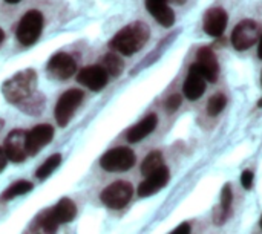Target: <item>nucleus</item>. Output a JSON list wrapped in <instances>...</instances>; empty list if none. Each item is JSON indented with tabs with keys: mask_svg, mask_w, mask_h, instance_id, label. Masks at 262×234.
I'll list each match as a JSON object with an SVG mask.
<instances>
[{
	"mask_svg": "<svg viewBox=\"0 0 262 234\" xmlns=\"http://www.w3.org/2000/svg\"><path fill=\"white\" fill-rule=\"evenodd\" d=\"M150 29L143 21H134L123 29H120L114 38L109 41V46L123 55H132L138 52L149 40Z\"/></svg>",
	"mask_w": 262,
	"mask_h": 234,
	"instance_id": "f257e3e1",
	"label": "nucleus"
},
{
	"mask_svg": "<svg viewBox=\"0 0 262 234\" xmlns=\"http://www.w3.org/2000/svg\"><path fill=\"white\" fill-rule=\"evenodd\" d=\"M37 87V74L32 69H25L8 78L2 84V93L5 100L11 104H20L32 93H35Z\"/></svg>",
	"mask_w": 262,
	"mask_h": 234,
	"instance_id": "f03ea898",
	"label": "nucleus"
},
{
	"mask_svg": "<svg viewBox=\"0 0 262 234\" xmlns=\"http://www.w3.org/2000/svg\"><path fill=\"white\" fill-rule=\"evenodd\" d=\"M43 15L40 11L37 9H31L28 12H25V15L20 18L18 28H17V40L23 44V46H31L34 44L43 31Z\"/></svg>",
	"mask_w": 262,
	"mask_h": 234,
	"instance_id": "7ed1b4c3",
	"label": "nucleus"
},
{
	"mask_svg": "<svg viewBox=\"0 0 262 234\" xmlns=\"http://www.w3.org/2000/svg\"><path fill=\"white\" fill-rule=\"evenodd\" d=\"M135 161H137L135 153L129 147H115L101 156L100 166L106 172L117 173V172L130 170L135 166Z\"/></svg>",
	"mask_w": 262,
	"mask_h": 234,
	"instance_id": "20e7f679",
	"label": "nucleus"
},
{
	"mask_svg": "<svg viewBox=\"0 0 262 234\" xmlns=\"http://www.w3.org/2000/svg\"><path fill=\"white\" fill-rule=\"evenodd\" d=\"M83 97L84 93L80 90V89H69L66 90L57 101L55 104V120H57V124L60 127H64L68 126V123L71 121L74 112L77 110V107L81 104L83 101Z\"/></svg>",
	"mask_w": 262,
	"mask_h": 234,
	"instance_id": "39448f33",
	"label": "nucleus"
},
{
	"mask_svg": "<svg viewBox=\"0 0 262 234\" xmlns=\"http://www.w3.org/2000/svg\"><path fill=\"white\" fill-rule=\"evenodd\" d=\"M132 195H134V189L129 182L117 181L103 190L101 202L112 210H120L124 205H127V202L132 199Z\"/></svg>",
	"mask_w": 262,
	"mask_h": 234,
	"instance_id": "423d86ee",
	"label": "nucleus"
},
{
	"mask_svg": "<svg viewBox=\"0 0 262 234\" xmlns=\"http://www.w3.org/2000/svg\"><path fill=\"white\" fill-rule=\"evenodd\" d=\"M259 37V28L253 20H243L232 32V44L238 51H246L256 43Z\"/></svg>",
	"mask_w": 262,
	"mask_h": 234,
	"instance_id": "0eeeda50",
	"label": "nucleus"
},
{
	"mask_svg": "<svg viewBox=\"0 0 262 234\" xmlns=\"http://www.w3.org/2000/svg\"><path fill=\"white\" fill-rule=\"evenodd\" d=\"M46 69H48V74L52 78H55V80H68L75 74L77 63L69 54L57 52L49 58Z\"/></svg>",
	"mask_w": 262,
	"mask_h": 234,
	"instance_id": "6e6552de",
	"label": "nucleus"
},
{
	"mask_svg": "<svg viewBox=\"0 0 262 234\" xmlns=\"http://www.w3.org/2000/svg\"><path fill=\"white\" fill-rule=\"evenodd\" d=\"M54 138V127L51 124H37L26 133V149L28 156L37 155L45 149Z\"/></svg>",
	"mask_w": 262,
	"mask_h": 234,
	"instance_id": "1a4fd4ad",
	"label": "nucleus"
},
{
	"mask_svg": "<svg viewBox=\"0 0 262 234\" xmlns=\"http://www.w3.org/2000/svg\"><path fill=\"white\" fill-rule=\"evenodd\" d=\"M77 80L80 84L86 86L89 90L100 92L107 84L109 74L106 72V69L103 66H88L78 72Z\"/></svg>",
	"mask_w": 262,
	"mask_h": 234,
	"instance_id": "9d476101",
	"label": "nucleus"
},
{
	"mask_svg": "<svg viewBox=\"0 0 262 234\" xmlns=\"http://www.w3.org/2000/svg\"><path fill=\"white\" fill-rule=\"evenodd\" d=\"M5 153L6 158L12 162H21L28 156L26 149V133L20 129L12 130L5 139Z\"/></svg>",
	"mask_w": 262,
	"mask_h": 234,
	"instance_id": "9b49d317",
	"label": "nucleus"
},
{
	"mask_svg": "<svg viewBox=\"0 0 262 234\" xmlns=\"http://www.w3.org/2000/svg\"><path fill=\"white\" fill-rule=\"evenodd\" d=\"M196 67L200 69L201 75L209 83H215L220 74V64L213 54V51L207 46H203L196 52Z\"/></svg>",
	"mask_w": 262,
	"mask_h": 234,
	"instance_id": "f8f14e48",
	"label": "nucleus"
},
{
	"mask_svg": "<svg viewBox=\"0 0 262 234\" xmlns=\"http://www.w3.org/2000/svg\"><path fill=\"white\" fill-rule=\"evenodd\" d=\"M229 15L223 8H212L204 15V31L210 37H221L226 31Z\"/></svg>",
	"mask_w": 262,
	"mask_h": 234,
	"instance_id": "ddd939ff",
	"label": "nucleus"
},
{
	"mask_svg": "<svg viewBox=\"0 0 262 234\" xmlns=\"http://www.w3.org/2000/svg\"><path fill=\"white\" fill-rule=\"evenodd\" d=\"M167 181H169V169L163 166L157 172H154L149 176H146V179L138 187V195L141 198L152 196L157 192H160L167 184Z\"/></svg>",
	"mask_w": 262,
	"mask_h": 234,
	"instance_id": "4468645a",
	"label": "nucleus"
},
{
	"mask_svg": "<svg viewBox=\"0 0 262 234\" xmlns=\"http://www.w3.org/2000/svg\"><path fill=\"white\" fill-rule=\"evenodd\" d=\"M183 92L192 101L198 100L206 92V78L201 75V72H200V69L196 67L195 63L190 66L189 74H187V77L184 80Z\"/></svg>",
	"mask_w": 262,
	"mask_h": 234,
	"instance_id": "2eb2a0df",
	"label": "nucleus"
},
{
	"mask_svg": "<svg viewBox=\"0 0 262 234\" xmlns=\"http://www.w3.org/2000/svg\"><path fill=\"white\" fill-rule=\"evenodd\" d=\"M167 2L169 0H146V9L164 28H170L175 23V12Z\"/></svg>",
	"mask_w": 262,
	"mask_h": 234,
	"instance_id": "dca6fc26",
	"label": "nucleus"
},
{
	"mask_svg": "<svg viewBox=\"0 0 262 234\" xmlns=\"http://www.w3.org/2000/svg\"><path fill=\"white\" fill-rule=\"evenodd\" d=\"M157 124H158V116L155 113L147 115L138 124H135L132 129H129V132H127V141L134 144V143H138V141L144 139L146 136H149L155 130Z\"/></svg>",
	"mask_w": 262,
	"mask_h": 234,
	"instance_id": "f3484780",
	"label": "nucleus"
},
{
	"mask_svg": "<svg viewBox=\"0 0 262 234\" xmlns=\"http://www.w3.org/2000/svg\"><path fill=\"white\" fill-rule=\"evenodd\" d=\"M52 213L55 215L57 221L60 224H68L72 222L77 216V207L69 198H61L57 205L52 208Z\"/></svg>",
	"mask_w": 262,
	"mask_h": 234,
	"instance_id": "a211bd4d",
	"label": "nucleus"
},
{
	"mask_svg": "<svg viewBox=\"0 0 262 234\" xmlns=\"http://www.w3.org/2000/svg\"><path fill=\"white\" fill-rule=\"evenodd\" d=\"M18 107H20L21 112H25L28 115H32V116H37L45 110V97L41 93H32L29 98L21 101L18 104Z\"/></svg>",
	"mask_w": 262,
	"mask_h": 234,
	"instance_id": "6ab92c4d",
	"label": "nucleus"
},
{
	"mask_svg": "<svg viewBox=\"0 0 262 234\" xmlns=\"http://www.w3.org/2000/svg\"><path fill=\"white\" fill-rule=\"evenodd\" d=\"M32 189H34L32 182H29V181H17V182H14L12 185H9V187L3 192L2 199H3V201H11V199H14V198H17V196H21V195L29 193Z\"/></svg>",
	"mask_w": 262,
	"mask_h": 234,
	"instance_id": "aec40b11",
	"label": "nucleus"
},
{
	"mask_svg": "<svg viewBox=\"0 0 262 234\" xmlns=\"http://www.w3.org/2000/svg\"><path fill=\"white\" fill-rule=\"evenodd\" d=\"M160 167H163V155H161V152L155 150V152H150L144 158V161L141 164V173L144 176H149L150 173L157 172Z\"/></svg>",
	"mask_w": 262,
	"mask_h": 234,
	"instance_id": "412c9836",
	"label": "nucleus"
},
{
	"mask_svg": "<svg viewBox=\"0 0 262 234\" xmlns=\"http://www.w3.org/2000/svg\"><path fill=\"white\" fill-rule=\"evenodd\" d=\"M103 67L106 69V72L112 77H118L123 69H124V61L117 55V54H106L103 58Z\"/></svg>",
	"mask_w": 262,
	"mask_h": 234,
	"instance_id": "4be33fe9",
	"label": "nucleus"
},
{
	"mask_svg": "<svg viewBox=\"0 0 262 234\" xmlns=\"http://www.w3.org/2000/svg\"><path fill=\"white\" fill-rule=\"evenodd\" d=\"M61 164V155H58V153H55V155H52V156H49L38 169H37V172H35V176L38 178V179H46L58 166Z\"/></svg>",
	"mask_w": 262,
	"mask_h": 234,
	"instance_id": "5701e85b",
	"label": "nucleus"
},
{
	"mask_svg": "<svg viewBox=\"0 0 262 234\" xmlns=\"http://www.w3.org/2000/svg\"><path fill=\"white\" fill-rule=\"evenodd\" d=\"M40 225L43 228V231L46 234H55L57 233V228L60 225V222L57 221L55 215L52 213V208L45 212L41 216H40Z\"/></svg>",
	"mask_w": 262,
	"mask_h": 234,
	"instance_id": "b1692460",
	"label": "nucleus"
},
{
	"mask_svg": "<svg viewBox=\"0 0 262 234\" xmlns=\"http://www.w3.org/2000/svg\"><path fill=\"white\" fill-rule=\"evenodd\" d=\"M226 103H227V98L223 93H218V95L212 97L209 100V103H207V112H209V115L215 116V115L221 113L224 110V107H226Z\"/></svg>",
	"mask_w": 262,
	"mask_h": 234,
	"instance_id": "393cba45",
	"label": "nucleus"
},
{
	"mask_svg": "<svg viewBox=\"0 0 262 234\" xmlns=\"http://www.w3.org/2000/svg\"><path fill=\"white\" fill-rule=\"evenodd\" d=\"M230 204H232V189H230V185L227 184V185H224L223 193H221V210H223L224 213H227Z\"/></svg>",
	"mask_w": 262,
	"mask_h": 234,
	"instance_id": "a878e982",
	"label": "nucleus"
},
{
	"mask_svg": "<svg viewBox=\"0 0 262 234\" xmlns=\"http://www.w3.org/2000/svg\"><path fill=\"white\" fill-rule=\"evenodd\" d=\"M181 101H183V98H181V95H178V93H173V95H170L167 100H166V109H167V112H175L180 106H181Z\"/></svg>",
	"mask_w": 262,
	"mask_h": 234,
	"instance_id": "bb28decb",
	"label": "nucleus"
},
{
	"mask_svg": "<svg viewBox=\"0 0 262 234\" xmlns=\"http://www.w3.org/2000/svg\"><path fill=\"white\" fill-rule=\"evenodd\" d=\"M241 184L247 190L252 189V185H253V173L250 170H244L243 172V175H241Z\"/></svg>",
	"mask_w": 262,
	"mask_h": 234,
	"instance_id": "cd10ccee",
	"label": "nucleus"
},
{
	"mask_svg": "<svg viewBox=\"0 0 262 234\" xmlns=\"http://www.w3.org/2000/svg\"><path fill=\"white\" fill-rule=\"evenodd\" d=\"M170 234H190V225L187 222H184L180 227H177Z\"/></svg>",
	"mask_w": 262,
	"mask_h": 234,
	"instance_id": "c85d7f7f",
	"label": "nucleus"
},
{
	"mask_svg": "<svg viewBox=\"0 0 262 234\" xmlns=\"http://www.w3.org/2000/svg\"><path fill=\"white\" fill-rule=\"evenodd\" d=\"M6 162H8L6 153H5V150H3V149H0V173L5 170V167H6Z\"/></svg>",
	"mask_w": 262,
	"mask_h": 234,
	"instance_id": "c756f323",
	"label": "nucleus"
},
{
	"mask_svg": "<svg viewBox=\"0 0 262 234\" xmlns=\"http://www.w3.org/2000/svg\"><path fill=\"white\" fill-rule=\"evenodd\" d=\"M258 55H259V58H262V35L259 40V46H258Z\"/></svg>",
	"mask_w": 262,
	"mask_h": 234,
	"instance_id": "7c9ffc66",
	"label": "nucleus"
},
{
	"mask_svg": "<svg viewBox=\"0 0 262 234\" xmlns=\"http://www.w3.org/2000/svg\"><path fill=\"white\" fill-rule=\"evenodd\" d=\"M6 3H18V2H21V0H5Z\"/></svg>",
	"mask_w": 262,
	"mask_h": 234,
	"instance_id": "2f4dec72",
	"label": "nucleus"
},
{
	"mask_svg": "<svg viewBox=\"0 0 262 234\" xmlns=\"http://www.w3.org/2000/svg\"><path fill=\"white\" fill-rule=\"evenodd\" d=\"M3 38H5V34H3V31L0 29V43L3 41Z\"/></svg>",
	"mask_w": 262,
	"mask_h": 234,
	"instance_id": "473e14b6",
	"label": "nucleus"
},
{
	"mask_svg": "<svg viewBox=\"0 0 262 234\" xmlns=\"http://www.w3.org/2000/svg\"><path fill=\"white\" fill-rule=\"evenodd\" d=\"M3 126H5V121H3V120H2V118H0V130H2V129H3Z\"/></svg>",
	"mask_w": 262,
	"mask_h": 234,
	"instance_id": "72a5a7b5",
	"label": "nucleus"
},
{
	"mask_svg": "<svg viewBox=\"0 0 262 234\" xmlns=\"http://www.w3.org/2000/svg\"><path fill=\"white\" fill-rule=\"evenodd\" d=\"M258 106H259V107H262V98H261V100H259V103H258Z\"/></svg>",
	"mask_w": 262,
	"mask_h": 234,
	"instance_id": "f704fd0d",
	"label": "nucleus"
},
{
	"mask_svg": "<svg viewBox=\"0 0 262 234\" xmlns=\"http://www.w3.org/2000/svg\"><path fill=\"white\" fill-rule=\"evenodd\" d=\"M261 228H262V216H261Z\"/></svg>",
	"mask_w": 262,
	"mask_h": 234,
	"instance_id": "c9c22d12",
	"label": "nucleus"
},
{
	"mask_svg": "<svg viewBox=\"0 0 262 234\" xmlns=\"http://www.w3.org/2000/svg\"><path fill=\"white\" fill-rule=\"evenodd\" d=\"M261 84H262V75H261Z\"/></svg>",
	"mask_w": 262,
	"mask_h": 234,
	"instance_id": "e433bc0d",
	"label": "nucleus"
}]
</instances>
